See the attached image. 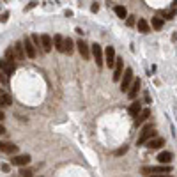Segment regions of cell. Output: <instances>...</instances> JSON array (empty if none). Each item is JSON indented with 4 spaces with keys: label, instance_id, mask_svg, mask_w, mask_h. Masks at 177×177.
<instances>
[{
    "label": "cell",
    "instance_id": "1",
    "mask_svg": "<svg viewBox=\"0 0 177 177\" xmlns=\"http://www.w3.org/2000/svg\"><path fill=\"white\" fill-rule=\"evenodd\" d=\"M152 138H156L154 124H147V126H144V129L140 131V136H138V145H145L147 142H151Z\"/></svg>",
    "mask_w": 177,
    "mask_h": 177
},
{
    "label": "cell",
    "instance_id": "2",
    "mask_svg": "<svg viewBox=\"0 0 177 177\" xmlns=\"http://www.w3.org/2000/svg\"><path fill=\"white\" fill-rule=\"evenodd\" d=\"M115 62H117V57H115V48L113 46H106L105 50V66L113 69L115 67Z\"/></svg>",
    "mask_w": 177,
    "mask_h": 177
},
{
    "label": "cell",
    "instance_id": "3",
    "mask_svg": "<svg viewBox=\"0 0 177 177\" xmlns=\"http://www.w3.org/2000/svg\"><path fill=\"white\" fill-rule=\"evenodd\" d=\"M90 50H92V57H94L96 64H98L99 67H103V66H105V55H103V48H101L98 43H94Z\"/></svg>",
    "mask_w": 177,
    "mask_h": 177
},
{
    "label": "cell",
    "instance_id": "4",
    "mask_svg": "<svg viewBox=\"0 0 177 177\" xmlns=\"http://www.w3.org/2000/svg\"><path fill=\"white\" fill-rule=\"evenodd\" d=\"M133 83V69L131 67H127L126 71H124V74H122V80H121V90L124 92V90H127V88L131 87Z\"/></svg>",
    "mask_w": 177,
    "mask_h": 177
},
{
    "label": "cell",
    "instance_id": "5",
    "mask_svg": "<svg viewBox=\"0 0 177 177\" xmlns=\"http://www.w3.org/2000/svg\"><path fill=\"white\" fill-rule=\"evenodd\" d=\"M23 46H25V53H27L28 59H36V57H37V50H36V46H34V43H32L30 37H25Z\"/></svg>",
    "mask_w": 177,
    "mask_h": 177
},
{
    "label": "cell",
    "instance_id": "6",
    "mask_svg": "<svg viewBox=\"0 0 177 177\" xmlns=\"http://www.w3.org/2000/svg\"><path fill=\"white\" fill-rule=\"evenodd\" d=\"M124 60L121 57H117V62H115V67H113V82H119L122 80V74H124Z\"/></svg>",
    "mask_w": 177,
    "mask_h": 177
},
{
    "label": "cell",
    "instance_id": "7",
    "mask_svg": "<svg viewBox=\"0 0 177 177\" xmlns=\"http://www.w3.org/2000/svg\"><path fill=\"white\" fill-rule=\"evenodd\" d=\"M16 66H14V62H7L6 59H0V71L7 74V76H11L12 73H14Z\"/></svg>",
    "mask_w": 177,
    "mask_h": 177
},
{
    "label": "cell",
    "instance_id": "8",
    "mask_svg": "<svg viewBox=\"0 0 177 177\" xmlns=\"http://www.w3.org/2000/svg\"><path fill=\"white\" fill-rule=\"evenodd\" d=\"M76 48H78V51H80V55L85 59V60H88L90 59V50H88V44L83 41V39H80L76 43Z\"/></svg>",
    "mask_w": 177,
    "mask_h": 177
},
{
    "label": "cell",
    "instance_id": "9",
    "mask_svg": "<svg viewBox=\"0 0 177 177\" xmlns=\"http://www.w3.org/2000/svg\"><path fill=\"white\" fill-rule=\"evenodd\" d=\"M41 46H43L44 53H50L51 48H53V39H51L48 34H43V36H41Z\"/></svg>",
    "mask_w": 177,
    "mask_h": 177
},
{
    "label": "cell",
    "instance_id": "10",
    "mask_svg": "<svg viewBox=\"0 0 177 177\" xmlns=\"http://www.w3.org/2000/svg\"><path fill=\"white\" fill-rule=\"evenodd\" d=\"M53 46H55V50H57V51L64 53V51H66V37H62L60 34L53 36Z\"/></svg>",
    "mask_w": 177,
    "mask_h": 177
},
{
    "label": "cell",
    "instance_id": "11",
    "mask_svg": "<svg viewBox=\"0 0 177 177\" xmlns=\"http://www.w3.org/2000/svg\"><path fill=\"white\" fill-rule=\"evenodd\" d=\"M30 163V156L28 154H20V156H14L11 160V165H16V166H25V165H28Z\"/></svg>",
    "mask_w": 177,
    "mask_h": 177
},
{
    "label": "cell",
    "instance_id": "12",
    "mask_svg": "<svg viewBox=\"0 0 177 177\" xmlns=\"http://www.w3.org/2000/svg\"><path fill=\"white\" fill-rule=\"evenodd\" d=\"M0 152H6V154H16L18 152V145L11 144V142H0Z\"/></svg>",
    "mask_w": 177,
    "mask_h": 177
},
{
    "label": "cell",
    "instance_id": "13",
    "mask_svg": "<svg viewBox=\"0 0 177 177\" xmlns=\"http://www.w3.org/2000/svg\"><path fill=\"white\" fill-rule=\"evenodd\" d=\"M14 53H16V59L18 60H25V57H27V53H25V46H23V41H18L14 46Z\"/></svg>",
    "mask_w": 177,
    "mask_h": 177
},
{
    "label": "cell",
    "instance_id": "14",
    "mask_svg": "<svg viewBox=\"0 0 177 177\" xmlns=\"http://www.w3.org/2000/svg\"><path fill=\"white\" fill-rule=\"evenodd\" d=\"M172 160H174V154H172L170 151H163L158 154V161H160L161 165H170Z\"/></svg>",
    "mask_w": 177,
    "mask_h": 177
},
{
    "label": "cell",
    "instance_id": "15",
    "mask_svg": "<svg viewBox=\"0 0 177 177\" xmlns=\"http://www.w3.org/2000/svg\"><path fill=\"white\" fill-rule=\"evenodd\" d=\"M138 90H140V78H136V80H133L131 87L127 90V98H129V99H135L136 94H138Z\"/></svg>",
    "mask_w": 177,
    "mask_h": 177
},
{
    "label": "cell",
    "instance_id": "16",
    "mask_svg": "<svg viewBox=\"0 0 177 177\" xmlns=\"http://www.w3.org/2000/svg\"><path fill=\"white\" fill-rule=\"evenodd\" d=\"M140 113H142V103L140 101H133L131 105H129V115L136 119Z\"/></svg>",
    "mask_w": 177,
    "mask_h": 177
},
{
    "label": "cell",
    "instance_id": "17",
    "mask_svg": "<svg viewBox=\"0 0 177 177\" xmlns=\"http://www.w3.org/2000/svg\"><path fill=\"white\" fill-rule=\"evenodd\" d=\"M149 117H151V110H149V108H144V110H142V113H140V115L135 119V126H140V124H144V122L147 121Z\"/></svg>",
    "mask_w": 177,
    "mask_h": 177
},
{
    "label": "cell",
    "instance_id": "18",
    "mask_svg": "<svg viewBox=\"0 0 177 177\" xmlns=\"http://www.w3.org/2000/svg\"><path fill=\"white\" fill-rule=\"evenodd\" d=\"M145 145H147L149 149H160V147H163V145H165V140L161 138V136H156V138H152L151 142H147Z\"/></svg>",
    "mask_w": 177,
    "mask_h": 177
},
{
    "label": "cell",
    "instance_id": "19",
    "mask_svg": "<svg viewBox=\"0 0 177 177\" xmlns=\"http://www.w3.org/2000/svg\"><path fill=\"white\" fill-rule=\"evenodd\" d=\"M136 27H138V30H140L142 34H149V32H151V25L147 23V20H144V18H138Z\"/></svg>",
    "mask_w": 177,
    "mask_h": 177
},
{
    "label": "cell",
    "instance_id": "20",
    "mask_svg": "<svg viewBox=\"0 0 177 177\" xmlns=\"http://www.w3.org/2000/svg\"><path fill=\"white\" fill-rule=\"evenodd\" d=\"M0 99L4 101V105H11V103H12V98H11V94L7 92L6 88H0Z\"/></svg>",
    "mask_w": 177,
    "mask_h": 177
},
{
    "label": "cell",
    "instance_id": "21",
    "mask_svg": "<svg viewBox=\"0 0 177 177\" xmlns=\"http://www.w3.org/2000/svg\"><path fill=\"white\" fill-rule=\"evenodd\" d=\"M6 60H7V62H14V60H18V59H16V53H14V48H12V46L6 48Z\"/></svg>",
    "mask_w": 177,
    "mask_h": 177
},
{
    "label": "cell",
    "instance_id": "22",
    "mask_svg": "<svg viewBox=\"0 0 177 177\" xmlns=\"http://www.w3.org/2000/svg\"><path fill=\"white\" fill-rule=\"evenodd\" d=\"M113 11H115V14L119 18H122V20L127 18V11H126V7H124V6H115V7H113Z\"/></svg>",
    "mask_w": 177,
    "mask_h": 177
},
{
    "label": "cell",
    "instance_id": "23",
    "mask_svg": "<svg viewBox=\"0 0 177 177\" xmlns=\"http://www.w3.org/2000/svg\"><path fill=\"white\" fill-rule=\"evenodd\" d=\"M151 27L156 28V30H161V28H163V18L154 16V18H152V22H151Z\"/></svg>",
    "mask_w": 177,
    "mask_h": 177
},
{
    "label": "cell",
    "instance_id": "24",
    "mask_svg": "<svg viewBox=\"0 0 177 177\" xmlns=\"http://www.w3.org/2000/svg\"><path fill=\"white\" fill-rule=\"evenodd\" d=\"M73 48H74V43H73L71 37H66V53H73Z\"/></svg>",
    "mask_w": 177,
    "mask_h": 177
},
{
    "label": "cell",
    "instance_id": "25",
    "mask_svg": "<svg viewBox=\"0 0 177 177\" xmlns=\"http://www.w3.org/2000/svg\"><path fill=\"white\" fill-rule=\"evenodd\" d=\"M0 85H4V87H7V85H9V76H7V74H4L2 71H0Z\"/></svg>",
    "mask_w": 177,
    "mask_h": 177
},
{
    "label": "cell",
    "instance_id": "26",
    "mask_svg": "<svg viewBox=\"0 0 177 177\" xmlns=\"http://www.w3.org/2000/svg\"><path fill=\"white\" fill-rule=\"evenodd\" d=\"M20 177H32V170H30V168H25V166H23L22 170H20Z\"/></svg>",
    "mask_w": 177,
    "mask_h": 177
},
{
    "label": "cell",
    "instance_id": "27",
    "mask_svg": "<svg viewBox=\"0 0 177 177\" xmlns=\"http://www.w3.org/2000/svg\"><path fill=\"white\" fill-rule=\"evenodd\" d=\"M175 9H174V7H172V9H170V11H166V12H163V14H165V18H166V20H172V18H174V16H175Z\"/></svg>",
    "mask_w": 177,
    "mask_h": 177
},
{
    "label": "cell",
    "instance_id": "28",
    "mask_svg": "<svg viewBox=\"0 0 177 177\" xmlns=\"http://www.w3.org/2000/svg\"><path fill=\"white\" fill-rule=\"evenodd\" d=\"M30 39H32L34 46H36V48H39V44H41V37H39L37 34H34V36H32V37H30Z\"/></svg>",
    "mask_w": 177,
    "mask_h": 177
},
{
    "label": "cell",
    "instance_id": "29",
    "mask_svg": "<svg viewBox=\"0 0 177 177\" xmlns=\"http://www.w3.org/2000/svg\"><path fill=\"white\" fill-rule=\"evenodd\" d=\"M126 152H127V145H124V147H121V149H117L113 154H115V156H122V154H126Z\"/></svg>",
    "mask_w": 177,
    "mask_h": 177
},
{
    "label": "cell",
    "instance_id": "30",
    "mask_svg": "<svg viewBox=\"0 0 177 177\" xmlns=\"http://www.w3.org/2000/svg\"><path fill=\"white\" fill-rule=\"evenodd\" d=\"M7 18H9V12H4V14H0V23H6Z\"/></svg>",
    "mask_w": 177,
    "mask_h": 177
},
{
    "label": "cell",
    "instance_id": "31",
    "mask_svg": "<svg viewBox=\"0 0 177 177\" xmlns=\"http://www.w3.org/2000/svg\"><path fill=\"white\" fill-rule=\"evenodd\" d=\"M127 25H129V27H133V25H135V23H136V22H135V16H129V18H127Z\"/></svg>",
    "mask_w": 177,
    "mask_h": 177
},
{
    "label": "cell",
    "instance_id": "32",
    "mask_svg": "<svg viewBox=\"0 0 177 177\" xmlns=\"http://www.w3.org/2000/svg\"><path fill=\"white\" fill-rule=\"evenodd\" d=\"M0 168H2L4 172H9V170H11V165H7V163H2V166H0Z\"/></svg>",
    "mask_w": 177,
    "mask_h": 177
},
{
    "label": "cell",
    "instance_id": "33",
    "mask_svg": "<svg viewBox=\"0 0 177 177\" xmlns=\"http://www.w3.org/2000/svg\"><path fill=\"white\" fill-rule=\"evenodd\" d=\"M90 11H92V12H98V11H99V6H98V4H92Z\"/></svg>",
    "mask_w": 177,
    "mask_h": 177
},
{
    "label": "cell",
    "instance_id": "34",
    "mask_svg": "<svg viewBox=\"0 0 177 177\" xmlns=\"http://www.w3.org/2000/svg\"><path fill=\"white\" fill-rule=\"evenodd\" d=\"M149 177H174V175H168V174H160V175H149Z\"/></svg>",
    "mask_w": 177,
    "mask_h": 177
},
{
    "label": "cell",
    "instance_id": "35",
    "mask_svg": "<svg viewBox=\"0 0 177 177\" xmlns=\"http://www.w3.org/2000/svg\"><path fill=\"white\" fill-rule=\"evenodd\" d=\"M4 119H6V115H4V112H2V110H0V122H2V121H4Z\"/></svg>",
    "mask_w": 177,
    "mask_h": 177
},
{
    "label": "cell",
    "instance_id": "36",
    "mask_svg": "<svg viewBox=\"0 0 177 177\" xmlns=\"http://www.w3.org/2000/svg\"><path fill=\"white\" fill-rule=\"evenodd\" d=\"M4 133H6V127H4L2 124H0V135H4Z\"/></svg>",
    "mask_w": 177,
    "mask_h": 177
},
{
    "label": "cell",
    "instance_id": "37",
    "mask_svg": "<svg viewBox=\"0 0 177 177\" xmlns=\"http://www.w3.org/2000/svg\"><path fill=\"white\" fill-rule=\"evenodd\" d=\"M4 106H6V105H4V101L0 99V110H2V108H4Z\"/></svg>",
    "mask_w": 177,
    "mask_h": 177
}]
</instances>
